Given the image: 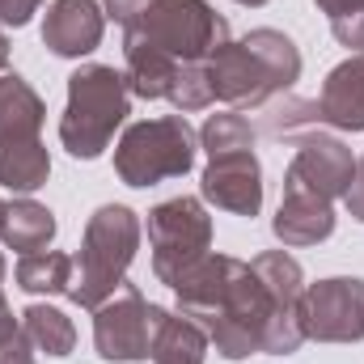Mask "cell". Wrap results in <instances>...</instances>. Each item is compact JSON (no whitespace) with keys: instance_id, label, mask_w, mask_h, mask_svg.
I'll list each match as a JSON object with an SVG mask.
<instances>
[{"instance_id":"obj_18","label":"cell","mask_w":364,"mask_h":364,"mask_svg":"<svg viewBox=\"0 0 364 364\" xmlns=\"http://www.w3.org/2000/svg\"><path fill=\"white\" fill-rule=\"evenodd\" d=\"M73 275H77V259L64 255V250H34V255H21L17 267H13V279L21 292L30 296H68L73 288Z\"/></svg>"},{"instance_id":"obj_14","label":"cell","mask_w":364,"mask_h":364,"mask_svg":"<svg viewBox=\"0 0 364 364\" xmlns=\"http://www.w3.org/2000/svg\"><path fill=\"white\" fill-rule=\"evenodd\" d=\"M318 110L322 123H331L335 132H364V51H352L326 73Z\"/></svg>"},{"instance_id":"obj_25","label":"cell","mask_w":364,"mask_h":364,"mask_svg":"<svg viewBox=\"0 0 364 364\" xmlns=\"http://www.w3.org/2000/svg\"><path fill=\"white\" fill-rule=\"evenodd\" d=\"M38 4L43 0H0V26H13V30L30 26V17L38 13Z\"/></svg>"},{"instance_id":"obj_13","label":"cell","mask_w":364,"mask_h":364,"mask_svg":"<svg viewBox=\"0 0 364 364\" xmlns=\"http://www.w3.org/2000/svg\"><path fill=\"white\" fill-rule=\"evenodd\" d=\"M272 233L284 246H318L335 233V203L301 182H284V199L275 208Z\"/></svg>"},{"instance_id":"obj_32","label":"cell","mask_w":364,"mask_h":364,"mask_svg":"<svg viewBox=\"0 0 364 364\" xmlns=\"http://www.w3.org/2000/svg\"><path fill=\"white\" fill-rule=\"evenodd\" d=\"M233 4H246V9H259V4H267V0H233Z\"/></svg>"},{"instance_id":"obj_11","label":"cell","mask_w":364,"mask_h":364,"mask_svg":"<svg viewBox=\"0 0 364 364\" xmlns=\"http://www.w3.org/2000/svg\"><path fill=\"white\" fill-rule=\"evenodd\" d=\"M199 195H203L208 203H216L220 212H233V216H259V208H263V166H259L255 149L208 157V170H203V182H199Z\"/></svg>"},{"instance_id":"obj_6","label":"cell","mask_w":364,"mask_h":364,"mask_svg":"<svg viewBox=\"0 0 364 364\" xmlns=\"http://www.w3.org/2000/svg\"><path fill=\"white\" fill-rule=\"evenodd\" d=\"M199 153V132L186 123V114H157L132 123L114 144V174L127 186H157L191 174Z\"/></svg>"},{"instance_id":"obj_9","label":"cell","mask_w":364,"mask_h":364,"mask_svg":"<svg viewBox=\"0 0 364 364\" xmlns=\"http://www.w3.org/2000/svg\"><path fill=\"white\" fill-rule=\"evenodd\" d=\"M153 322H157V305H149L144 292L123 279V288L93 309V348H97V356L110 364L149 360Z\"/></svg>"},{"instance_id":"obj_15","label":"cell","mask_w":364,"mask_h":364,"mask_svg":"<svg viewBox=\"0 0 364 364\" xmlns=\"http://www.w3.org/2000/svg\"><path fill=\"white\" fill-rule=\"evenodd\" d=\"M208 331L186 318L182 309H161L157 305V322H153V364H203L208 360Z\"/></svg>"},{"instance_id":"obj_4","label":"cell","mask_w":364,"mask_h":364,"mask_svg":"<svg viewBox=\"0 0 364 364\" xmlns=\"http://www.w3.org/2000/svg\"><path fill=\"white\" fill-rule=\"evenodd\" d=\"M132 114V90L127 77L110 64H81L68 77V106L60 114V144L68 157L93 161L110 149L114 132Z\"/></svg>"},{"instance_id":"obj_2","label":"cell","mask_w":364,"mask_h":364,"mask_svg":"<svg viewBox=\"0 0 364 364\" xmlns=\"http://www.w3.org/2000/svg\"><path fill=\"white\" fill-rule=\"evenodd\" d=\"M296 81H301L296 43L284 30L259 26L246 38H229L225 47H216L208 60L178 68L166 102H174L178 114L208 110L212 102L263 110L267 102L284 97Z\"/></svg>"},{"instance_id":"obj_24","label":"cell","mask_w":364,"mask_h":364,"mask_svg":"<svg viewBox=\"0 0 364 364\" xmlns=\"http://www.w3.org/2000/svg\"><path fill=\"white\" fill-rule=\"evenodd\" d=\"M331 34H335L343 47L364 51V13H356V17H335V21H331Z\"/></svg>"},{"instance_id":"obj_16","label":"cell","mask_w":364,"mask_h":364,"mask_svg":"<svg viewBox=\"0 0 364 364\" xmlns=\"http://www.w3.org/2000/svg\"><path fill=\"white\" fill-rule=\"evenodd\" d=\"M47 102L21 73H0V140H43Z\"/></svg>"},{"instance_id":"obj_27","label":"cell","mask_w":364,"mask_h":364,"mask_svg":"<svg viewBox=\"0 0 364 364\" xmlns=\"http://www.w3.org/2000/svg\"><path fill=\"white\" fill-rule=\"evenodd\" d=\"M343 203H348V212H352V220H360L364 225V157L356 161V178L348 186V195H343Z\"/></svg>"},{"instance_id":"obj_7","label":"cell","mask_w":364,"mask_h":364,"mask_svg":"<svg viewBox=\"0 0 364 364\" xmlns=\"http://www.w3.org/2000/svg\"><path fill=\"white\" fill-rule=\"evenodd\" d=\"M149 246H153V275L170 288H178L212 255V216L203 199L178 195L149 212Z\"/></svg>"},{"instance_id":"obj_20","label":"cell","mask_w":364,"mask_h":364,"mask_svg":"<svg viewBox=\"0 0 364 364\" xmlns=\"http://www.w3.org/2000/svg\"><path fill=\"white\" fill-rule=\"evenodd\" d=\"M21 331L30 335L34 352H47V356H55V360L73 356V348H77V326H73V318H68L64 309H55V305H43V301H34V305L21 309Z\"/></svg>"},{"instance_id":"obj_22","label":"cell","mask_w":364,"mask_h":364,"mask_svg":"<svg viewBox=\"0 0 364 364\" xmlns=\"http://www.w3.org/2000/svg\"><path fill=\"white\" fill-rule=\"evenodd\" d=\"M199 149L208 157H220V153H242V149H255V123L237 110H220V114H208L203 127H199Z\"/></svg>"},{"instance_id":"obj_23","label":"cell","mask_w":364,"mask_h":364,"mask_svg":"<svg viewBox=\"0 0 364 364\" xmlns=\"http://www.w3.org/2000/svg\"><path fill=\"white\" fill-rule=\"evenodd\" d=\"M0 364H38L34 360V343H30V335L21 326L0 339Z\"/></svg>"},{"instance_id":"obj_19","label":"cell","mask_w":364,"mask_h":364,"mask_svg":"<svg viewBox=\"0 0 364 364\" xmlns=\"http://www.w3.org/2000/svg\"><path fill=\"white\" fill-rule=\"evenodd\" d=\"M55 212L34 203V199H13L9 203V220H4V246L17 250V255H34V250H47L55 242Z\"/></svg>"},{"instance_id":"obj_8","label":"cell","mask_w":364,"mask_h":364,"mask_svg":"<svg viewBox=\"0 0 364 364\" xmlns=\"http://www.w3.org/2000/svg\"><path fill=\"white\" fill-rule=\"evenodd\" d=\"M296 318H301V335L314 343H360L364 279L360 275H331V279L305 284Z\"/></svg>"},{"instance_id":"obj_1","label":"cell","mask_w":364,"mask_h":364,"mask_svg":"<svg viewBox=\"0 0 364 364\" xmlns=\"http://www.w3.org/2000/svg\"><path fill=\"white\" fill-rule=\"evenodd\" d=\"M301 292L305 272L288 250H263L250 263L233 255H208L174 288L178 309L208 331V343L225 360L301 352Z\"/></svg>"},{"instance_id":"obj_10","label":"cell","mask_w":364,"mask_h":364,"mask_svg":"<svg viewBox=\"0 0 364 364\" xmlns=\"http://www.w3.org/2000/svg\"><path fill=\"white\" fill-rule=\"evenodd\" d=\"M352 178H356V157L339 136H322V132L296 136V157L288 161L284 182H301V186H309L335 203L348 195Z\"/></svg>"},{"instance_id":"obj_28","label":"cell","mask_w":364,"mask_h":364,"mask_svg":"<svg viewBox=\"0 0 364 364\" xmlns=\"http://www.w3.org/2000/svg\"><path fill=\"white\" fill-rule=\"evenodd\" d=\"M331 21L335 17H356V13H364V0H314Z\"/></svg>"},{"instance_id":"obj_26","label":"cell","mask_w":364,"mask_h":364,"mask_svg":"<svg viewBox=\"0 0 364 364\" xmlns=\"http://www.w3.org/2000/svg\"><path fill=\"white\" fill-rule=\"evenodd\" d=\"M153 0H102V9H106V17L110 21H119V26H127V21H136L144 9H149Z\"/></svg>"},{"instance_id":"obj_5","label":"cell","mask_w":364,"mask_h":364,"mask_svg":"<svg viewBox=\"0 0 364 364\" xmlns=\"http://www.w3.org/2000/svg\"><path fill=\"white\" fill-rule=\"evenodd\" d=\"M229 38V21L208 0H153L136 21L123 26V47L153 51L178 68L208 60Z\"/></svg>"},{"instance_id":"obj_12","label":"cell","mask_w":364,"mask_h":364,"mask_svg":"<svg viewBox=\"0 0 364 364\" xmlns=\"http://www.w3.org/2000/svg\"><path fill=\"white\" fill-rule=\"evenodd\" d=\"M106 9L97 0H51L43 17V47L60 60H81L102 47Z\"/></svg>"},{"instance_id":"obj_31","label":"cell","mask_w":364,"mask_h":364,"mask_svg":"<svg viewBox=\"0 0 364 364\" xmlns=\"http://www.w3.org/2000/svg\"><path fill=\"white\" fill-rule=\"evenodd\" d=\"M4 220H9V203L0 199V237H4Z\"/></svg>"},{"instance_id":"obj_21","label":"cell","mask_w":364,"mask_h":364,"mask_svg":"<svg viewBox=\"0 0 364 364\" xmlns=\"http://www.w3.org/2000/svg\"><path fill=\"white\" fill-rule=\"evenodd\" d=\"M318 123H322L318 102H305V97L284 93V97H275V102L263 106V123H259V132L272 136V140H284V136H305V132H314Z\"/></svg>"},{"instance_id":"obj_17","label":"cell","mask_w":364,"mask_h":364,"mask_svg":"<svg viewBox=\"0 0 364 364\" xmlns=\"http://www.w3.org/2000/svg\"><path fill=\"white\" fill-rule=\"evenodd\" d=\"M51 178V153L43 140H0V186L34 195Z\"/></svg>"},{"instance_id":"obj_29","label":"cell","mask_w":364,"mask_h":364,"mask_svg":"<svg viewBox=\"0 0 364 364\" xmlns=\"http://www.w3.org/2000/svg\"><path fill=\"white\" fill-rule=\"evenodd\" d=\"M4 272H9V267H4V255H0V339L21 326V322L13 318V309H9V296H4Z\"/></svg>"},{"instance_id":"obj_3","label":"cell","mask_w":364,"mask_h":364,"mask_svg":"<svg viewBox=\"0 0 364 364\" xmlns=\"http://www.w3.org/2000/svg\"><path fill=\"white\" fill-rule=\"evenodd\" d=\"M140 237H144V225L127 203H102L85 220L68 301L81 305V309H97L102 301H110L123 288L127 267L136 263Z\"/></svg>"},{"instance_id":"obj_30","label":"cell","mask_w":364,"mask_h":364,"mask_svg":"<svg viewBox=\"0 0 364 364\" xmlns=\"http://www.w3.org/2000/svg\"><path fill=\"white\" fill-rule=\"evenodd\" d=\"M9 68V34H4V26H0V73Z\"/></svg>"}]
</instances>
